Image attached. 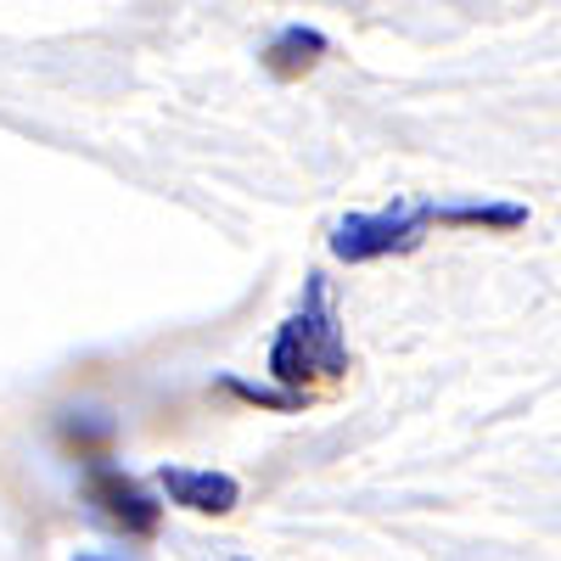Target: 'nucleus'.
Segmentation results:
<instances>
[{"label": "nucleus", "instance_id": "obj_1", "mask_svg": "<svg viewBox=\"0 0 561 561\" xmlns=\"http://www.w3.org/2000/svg\"><path fill=\"white\" fill-rule=\"evenodd\" d=\"M343 370H348V348L332 309V287H325V275H309L298 314L280 320V332L270 343V377L287 393H304L309 377H343Z\"/></svg>", "mask_w": 561, "mask_h": 561}, {"label": "nucleus", "instance_id": "obj_2", "mask_svg": "<svg viewBox=\"0 0 561 561\" xmlns=\"http://www.w3.org/2000/svg\"><path fill=\"white\" fill-rule=\"evenodd\" d=\"M427 225H433V214L421 203L382 208V214H348L332 230V253L343 264H370V259H388V253H410Z\"/></svg>", "mask_w": 561, "mask_h": 561}, {"label": "nucleus", "instance_id": "obj_3", "mask_svg": "<svg viewBox=\"0 0 561 561\" xmlns=\"http://www.w3.org/2000/svg\"><path fill=\"white\" fill-rule=\"evenodd\" d=\"M84 494H90V505H96L113 528L140 534V539L158 534V505L147 500V489H140L135 478L113 472V466H90V472H84Z\"/></svg>", "mask_w": 561, "mask_h": 561}, {"label": "nucleus", "instance_id": "obj_4", "mask_svg": "<svg viewBox=\"0 0 561 561\" xmlns=\"http://www.w3.org/2000/svg\"><path fill=\"white\" fill-rule=\"evenodd\" d=\"M158 483H163V494L180 511H197V517H225V511H237V500H242L237 478L230 472H203V466H163Z\"/></svg>", "mask_w": 561, "mask_h": 561}, {"label": "nucleus", "instance_id": "obj_5", "mask_svg": "<svg viewBox=\"0 0 561 561\" xmlns=\"http://www.w3.org/2000/svg\"><path fill=\"white\" fill-rule=\"evenodd\" d=\"M332 45H325V34L320 28H304V23H287L270 45H264V68L275 73V79H304Z\"/></svg>", "mask_w": 561, "mask_h": 561}, {"label": "nucleus", "instance_id": "obj_6", "mask_svg": "<svg viewBox=\"0 0 561 561\" xmlns=\"http://www.w3.org/2000/svg\"><path fill=\"white\" fill-rule=\"evenodd\" d=\"M438 225H494V230H517L528 225L523 203H460V208H427Z\"/></svg>", "mask_w": 561, "mask_h": 561}, {"label": "nucleus", "instance_id": "obj_7", "mask_svg": "<svg viewBox=\"0 0 561 561\" xmlns=\"http://www.w3.org/2000/svg\"><path fill=\"white\" fill-rule=\"evenodd\" d=\"M62 438L79 444V449H107L113 444V421L102 410H84V415H68L62 421Z\"/></svg>", "mask_w": 561, "mask_h": 561}, {"label": "nucleus", "instance_id": "obj_8", "mask_svg": "<svg viewBox=\"0 0 561 561\" xmlns=\"http://www.w3.org/2000/svg\"><path fill=\"white\" fill-rule=\"evenodd\" d=\"M225 388L237 393V399H248V404H270V410H298V404H304V393H264V388L237 382V377H225Z\"/></svg>", "mask_w": 561, "mask_h": 561}, {"label": "nucleus", "instance_id": "obj_9", "mask_svg": "<svg viewBox=\"0 0 561 561\" xmlns=\"http://www.w3.org/2000/svg\"><path fill=\"white\" fill-rule=\"evenodd\" d=\"M79 561H107V556H79Z\"/></svg>", "mask_w": 561, "mask_h": 561}, {"label": "nucleus", "instance_id": "obj_10", "mask_svg": "<svg viewBox=\"0 0 561 561\" xmlns=\"http://www.w3.org/2000/svg\"><path fill=\"white\" fill-rule=\"evenodd\" d=\"M237 561H248V556H237Z\"/></svg>", "mask_w": 561, "mask_h": 561}]
</instances>
